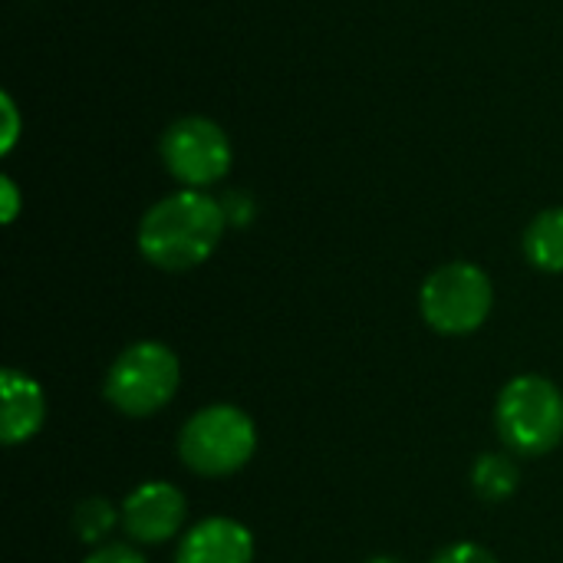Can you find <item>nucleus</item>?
<instances>
[{"label":"nucleus","mask_w":563,"mask_h":563,"mask_svg":"<svg viewBox=\"0 0 563 563\" xmlns=\"http://www.w3.org/2000/svg\"><path fill=\"white\" fill-rule=\"evenodd\" d=\"M185 495L168 482H145L139 485L119 508L122 528L139 544H162L172 541L185 525Z\"/></svg>","instance_id":"7"},{"label":"nucleus","mask_w":563,"mask_h":563,"mask_svg":"<svg viewBox=\"0 0 563 563\" xmlns=\"http://www.w3.org/2000/svg\"><path fill=\"white\" fill-rule=\"evenodd\" d=\"M0 439L7 445H20L43 429L46 419V396L43 389L20 369L0 373Z\"/></svg>","instance_id":"9"},{"label":"nucleus","mask_w":563,"mask_h":563,"mask_svg":"<svg viewBox=\"0 0 563 563\" xmlns=\"http://www.w3.org/2000/svg\"><path fill=\"white\" fill-rule=\"evenodd\" d=\"M525 254L544 274L563 271V208L541 211L525 231Z\"/></svg>","instance_id":"10"},{"label":"nucleus","mask_w":563,"mask_h":563,"mask_svg":"<svg viewBox=\"0 0 563 563\" xmlns=\"http://www.w3.org/2000/svg\"><path fill=\"white\" fill-rule=\"evenodd\" d=\"M181 366L178 356L155 340L132 343L115 356V363L106 373V399L132 419L152 416L172 402L178 393Z\"/></svg>","instance_id":"4"},{"label":"nucleus","mask_w":563,"mask_h":563,"mask_svg":"<svg viewBox=\"0 0 563 563\" xmlns=\"http://www.w3.org/2000/svg\"><path fill=\"white\" fill-rule=\"evenodd\" d=\"M254 449H257V432L251 416L228 402L195 412L178 435V455L185 468L205 478L234 475L251 462Z\"/></svg>","instance_id":"3"},{"label":"nucleus","mask_w":563,"mask_h":563,"mask_svg":"<svg viewBox=\"0 0 563 563\" xmlns=\"http://www.w3.org/2000/svg\"><path fill=\"white\" fill-rule=\"evenodd\" d=\"M495 426L501 442L521 459L554 452L563 439L561 389L544 376H515L498 396Z\"/></svg>","instance_id":"2"},{"label":"nucleus","mask_w":563,"mask_h":563,"mask_svg":"<svg viewBox=\"0 0 563 563\" xmlns=\"http://www.w3.org/2000/svg\"><path fill=\"white\" fill-rule=\"evenodd\" d=\"M518 482H521V472L518 465L508 459V455H482L472 468V485L475 492L485 498V501H505L518 492Z\"/></svg>","instance_id":"11"},{"label":"nucleus","mask_w":563,"mask_h":563,"mask_svg":"<svg viewBox=\"0 0 563 563\" xmlns=\"http://www.w3.org/2000/svg\"><path fill=\"white\" fill-rule=\"evenodd\" d=\"M492 303H495V287L488 274L468 261H455L432 271L419 294L426 323L445 336L475 333L488 320Z\"/></svg>","instance_id":"5"},{"label":"nucleus","mask_w":563,"mask_h":563,"mask_svg":"<svg viewBox=\"0 0 563 563\" xmlns=\"http://www.w3.org/2000/svg\"><path fill=\"white\" fill-rule=\"evenodd\" d=\"M0 191H3V221L10 224L16 218V211H20V195H16V185H13L10 175L0 178Z\"/></svg>","instance_id":"16"},{"label":"nucleus","mask_w":563,"mask_h":563,"mask_svg":"<svg viewBox=\"0 0 563 563\" xmlns=\"http://www.w3.org/2000/svg\"><path fill=\"white\" fill-rule=\"evenodd\" d=\"M366 563H402V561H396V558H373V561H366Z\"/></svg>","instance_id":"17"},{"label":"nucleus","mask_w":563,"mask_h":563,"mask_svg":"<svg viewBox=\"0 0 563 563\" xmlns=\"http://www.w3.org/2000/svg\"><path fill=\"white\" fill-rule=\"evenodd\" d=\"M432 563H498L495 561V554L492 551H485V548H478V544H468V541H462V544H452V548H445V551H439Z\"/></svg>","instance_id":"13"},{"label":"nucleus","mask_w":563,"mask_h":563,"mask_svg":"<svg viewBox=\"0 0 563 563\" xmlns=\"http://www.w3.org/2000/svg\"><path fill=\"white\" fill-rule=\"evenodd\" d=\"M228 228L224 205L208 191L181 188L155 201L139 221V251L158 271H191L205 264Z\"/></svg>","instance_id":"1"},{"label":"nucleus","mask_w":563,"mask_h":563,"mask_svg":"<svg viewBox=\"0 0 563 563\" xmlns=\"http://www.w3.org/2000/svg\"><path fill=\"white\" fill-rule=\"evenodd\" d=\"M86 563H148L132 544H106L99 551H92Z\"/></svg>","instance_id":"14"},{"label":"nucleus","mask_w":563,"mask_h":563,"mask_svg":"<svg viewBox=\"0 0 563 563\" xmlns=\"http://www.w3.org/2000/svg\"><path fill=\"white\" fill-rule=\"evenodd\" d=\"M158 155L165 172L181 188H211L231 172L234 152L228 132L208 115H181L175 119L158 142Z\"/></svg>","instance_id":"6"},{"label":"nucleus","mask_w":563,"mask_h":563,"mask_svg":"<svg viewBox=\"0 0 563 563\" xmlns=\"http://www.w3.org/2000/svg\"><path fill=\"white\" fill-rule=\"evenodd\" d=\"M175 563H254V538L231 518H208L181 538Z\"/></svg>","instance_id":"8"},{"label":"nucleus","mask_w":563,"mask_h":563,"mask_svg":"<svg viewBox=\"0 0 563 563\" xmlns=\"http://www.w3.org/2000/svg\"><path fill=\"white\" fill-rule=\"evenodd\" d=\"M0 102H3V115H7V122H3V152H10L16 135H20V115H16V106H13L10 96H3Z\"/></svg>","instance_id":"15"},{"label":"nucleus","mask_w":563,"mask_h":563,"mask_svg":"<svg viewBox=\"0 0 563 563\" xmlns=\"http://www.w3.org/2000/svg\"><path fill=\"white\" fill-rule=\"evenodd\" d=\"M115 521H122V515L109 501H102V498H89V501H82L76 508V531L89 544H96L99 538H106L115 528Z\"/></svg>","instance_id":"12"}]
</instances>
